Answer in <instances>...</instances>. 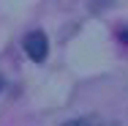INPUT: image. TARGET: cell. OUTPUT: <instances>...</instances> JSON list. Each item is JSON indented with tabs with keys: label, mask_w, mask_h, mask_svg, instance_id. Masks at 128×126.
I'll list each match as a JSON object with an SVG mask.
<instances>
[{
	"label": "cell",
	"mask_w": 128,
	"mask_h": 126,
	"mask_svg": "<svg viewBox=\"0 0 128 126\" xmlns=\"http://www.w3.org/2000/svg\"><path fill=\"white\" fill-rule=\"evenodd\" d=\"M22 47H25V52L30 55V60L41 63V60H46V55H49V38H46V33H41V30H30L25 36V41H22Z\"/></svg>",
	"instance_id": "obj_1"
},
{
	"label": "cell",
	"mask_w": 128,
	"mask_h": 126,
	"mask_svg": "<svg viewBox=\"0 0 128 126\" xmlns=\"http://www.w3.org/2000/svg\"><path fill=\"white\" fill-rule=\"evenodd\" d=\"M63 126H96L93 121H84V118H74V121H68V123H63Z\"/></svg>",
	"instance_id": "obj_2"
},
{
	"label": "cell",
	"mask_w": 128,
	"mask_h": 126,
	"mask_svg": "<svg viewBox=\"0 0 128 126\" xmlns=\"http://www.w3.org/2000/svg\"><path fill=\"white\" fill-rule=\"evenodd\" d=\"M114 0H93V8H104V6H112Z\"/></svg>",
	"instance_id": "obj_3"
},
{
	"label": "cell",
	"mask_w": 128,
	"mask_h": 126,
	"mask_svg": "<svg viewBox=\"0 0 128 126\" xmlns=\"http://www.w3.org/2000/svg\"><path fill=\"white\" fill-rule=\"evenodd\" d=\"M120 41H128V27H120Z\"/></svg>",
	"instance_id": "obj_4"
},
{
	"label": "cell",
	"mask_w": 128,
	"mask_h": 126,
	"mask_svg": "<svg viewBox=\"0 0 128 126\" xmlns=\"http://www.w3.org/2000/svg\"><path fill=\"white\" fill-rule=\"evenodd\" d=\"M0 91H3V77H0Z\"/></svg>",
	"instance_id": "obj_5"
}]
</instances>
